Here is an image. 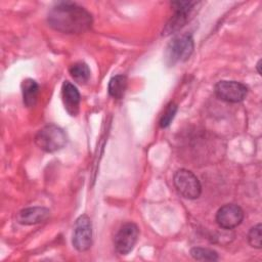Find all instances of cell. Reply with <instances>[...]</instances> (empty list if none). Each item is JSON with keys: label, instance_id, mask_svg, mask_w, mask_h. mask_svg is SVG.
Wrapping results in <instances>:
<instances>
[{"label": "cell", "instance_id": "1", "mask_svg": "<svg viewBox=\"0 0 262 262\" xmlns=\"http://www.w3.org/2000/svg\"><path fill=\"white\" fill-rule=\"evenodd\" d=\"M48 24L56 31L79 34L87 31L92 24L91 14L73 2H59L48 12Z\"/></svg>", "mask_w": 262, "mask_h": 262}, {"label": "cell", "instance_id": "2", "mask_svg": "<svg viewBox=\"0 0 262 262\" xmlns=\"http://www.w3.org/2000/svg\"><path fill=\"white\" fill-rule=\"evenodd\" d=\"M36 144L44 151L54 152L67 143L64 131L55 124H48L41 128L35 136Z\"/></svg>", "mask_w": 262, "mask_h": 262}, {"label": "cell", "instance_id": "3", "mask_svg": "<svg viewBox=\"0 0 262 262\" xmlns=\"http://www.w3.org/2000/svg\"><path fill=\"white\" fill-rule=\"evenodd\" d=\"M193 39L189 34L174 37L166 49V59L169 64L186 60L193 51Z\"/></svg>", "mask_w": 262, "mask_h": 262}, {"label": "cell", "instance_id": "4", "mask_svg": "<svg viewBox=\"0 0 262 262\" xmlns=\"http://www.w3.org/2000/svg\"><path fill=\"white\" fill-rule=\"evenodd\" d=\"M177 191L185 199H198L202 192V186L198 177L187 169H179L173 177Z\"/></svg>", "mask_w": 262, "mask_h": 262}, {"label": "cell", "instance_id": "5", "mask_svg": "<svg viewBox=\"0 0 262 262\" xmlns=\"http://www.w3.org/2000/svg\"><path fill=\"white\" fill-rule=\"evenodd\" d=\"M92 245V224L87 215H81L75 222L73 246L79 252L87 251Z\"/></svg>", "mask_w": 262, "mask_h": 262}, {"label": "cell", "instance_id": "6", "mask_svg": "<svg viewBox=\"0 0 262 262\" xmlns=\"http://www.w3.org/2000/svg\"><path fill=\"white\" fill-rule=\"evenodd\" d=\"M139 234V229L136 224L127 222L121 226L115 235V249L120 255H127L134 248Z\"/></svg>", "mask_w": 262, "mask_h": 262}, {"label": "cell", "instance_id": "7", "mask_svg": "<svg viewBox=\"0 0 262 262\" xmlns=\"http://www.w3.org/2000/svg\"><path fill=\"white\" fill-rule=\"evenodd\" d=\"M195 4H196V2H192V1L172 2L171 5L173 7L174 14L167 23L163 34L170 35L174 32H177L179 29H181L188 20V17H189Z\"/></svg>", "mask_w": 262, "mask_h": 262}, {"label": "cell", "instance_id": "8", "mask_svg": "<svg viewBox=\"0 0 262 262\" xmlns=\"http://www.w3.org/2000/svg\"><path fill=\"white\" fill-rule=\"evenodd\" d=\"M215 94L222 100L227 102L243 101L248 93V88L245 84L237 81H219L214 88Z\"/></svg>", "mask_w": 262, "mask_h": 262}, {"label": "cell", "instance_id": "9", "mask_svg": "<svg viewBox=\"0 0 262 262\" xmlns=\"http://www.w3.org/2000/svg\"><path fill=\"white\" fill-rule=\"evenodd\" d=\"M244 219L242 208L234 204L222 206L216 213V222L223 229H232L238 226Z\"/></svg>", "mask_w": 262, "mask_h": 262}, {"label": "cell", "instance_id": "10", "mask_svg": "<svg viewBox=\"0 0 262 262\" xmlns=\"http://www.w3.org/2000/svg\"><path fill=\"white\" fill-rule=\"evenodd\" d=\"M50 211L44 207H30L20 210L16 214V221L23 225H34L48 219Z\"/></svg>", "mask_w": 262, "mask_h": 262}, {"label": "cell", "instance_id": "11", "mask_svg": "<svg viewBox=\"0 0 262 262\" xmlns=\"http://www.w3.org/2000/svg\"><path fill=\"white\" fill-rule=\"evenodd\" d=\"M61 96L64 107L71 116H76L79 111L80 93L76 86L69 81H64L61 87Z\"/></svg>", "mask_w": 262, "mask_h": 262}, {"label": "cell", "instance_id": "12", "mask_svg": "<svg viewBox=\"0 0 262 262\" xmlns=\"http://www.w3.org/2000/svg\"><path fill=\"white\" fill-rule=\"evenodd\" d=\"M21 92L24 103L28 107H32L36 104L38 93H39V85L33 79H26L21 83Z\"/></svg>", "mask_w": 262, "mask_h": 262}, {"label": "cell", "instance_id": "13", "mask_svg": "<svg viewBox=\"0 0 262 262\" xmlns=\"http://www.w3.org/2000/svg\"><path fill=\"white\" fill-rule=\"evenodd\" d=\"M127 88V78L124 75H117L108 82V93L112 97L120 99L123 97Z\"/></svg>", "mask_w": 262, "mask_h": 262}, {"label": "cell", "instance_id": "14", "mask_svg": "<svg viewBox=\"0 0 262 262\" xmlns=\"http://www.w3.org/2000/svg\"><path fill=\"white\" fill-rule=\"evenodd\" d=\"M72 78L79 84H85L90 78L89 67L82 61L75 62L69 70Z\"/></svg>", "mask_w": 262, "mask_h": 262}, {"label": "cell", "instance_id": "15", "mask_svg": "<svg viewBox=\"0 0 262 262\" xmlns=\"http://www.w3.org/2000/svg\"><path fill=\"white\" fill-rule=\"evenodd\" d=\"M190 255L195 260L200 261H216L218 260V254L216 251L208 249V248H202V247H194L190 250Z\"/></svg>", "mask_w": 262, "mask_h": 262}, {"label": "cell", "instance_id": "16", "mask_svg": "<svg viewBox=\"0 0 262 262\" xmlns=\"http://www.w3.org/2000/svg\"><path fill=\"white\" fill-rule=\"evenodd\" d=\"M262 226L260 223L252 227L248 233V241L251 247L256 249H261L262 247Z\"/></svg>", "mask_w": 262, "mask_h": 262}, {"label": "cell", "instance_id": "17", "mask_svg": "<svg viewBox=\"0 0 262 262\" xmlns=\"http://www.w3.org/2000/svg\"><path fill=\"white\" fill-rule=\"evenodd\" d=\"M176 112H177V105H176L174 102H170V103L167 105L165 112L163 113V115H162V117H161L160 126H161L162 128L168 127V126L170 125V123L172 122V120H173V118H174Z\"/></svg>", "mask_w": 262, "mask_h": 262}, {"label": "cell", "instance_id": "18", "mask_svg": "<svg viewBox=\"0 0 262 262\" xmlns=\"http://www.w3.org/2000/svg\"><path fill=\"white\" fill-rule=\"evenodd\" d=\"M260 66H261V59L258 61V63H257V71H258V73H259V75H261V70H260Z\"/></svg>", "mask_w": 262, "mask_h": 262}]
</instances>
